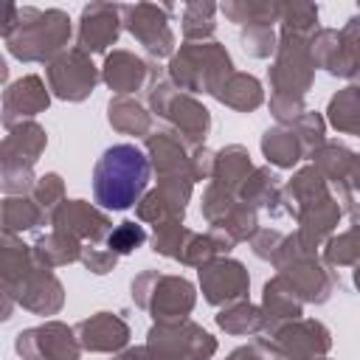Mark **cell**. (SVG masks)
<instances>
[{"mask_svg": "<svg viewBox=\"0 0 360 360\" xmlns=\"http://www.w3.org/2000/svg\"><path fill=\"white\" fill-rule=\"evenodd\" d=\"M149 183V160L135 143L110 146L93 169V194L101 208H129Z\"/></svg>", "mask_w": 360, "mask_h": 360, "instance_id": "obj_1", "label": "cell"}, {"mask_svg": "<svg viewBox=\"0 0 360 360\" xmlns=\"http://www.w3.org/2000/svg\"><path fill=\"white\" fill-rule=\"evenodd\" d=\"M141 242H143V231L132 222H127V225H121L118 231L110 233V248H115V250H132Z\"/></svg>", "mask_w": 360, "mask_h": 360, "instance_id": "obj_2", "label": "cell"}]
</instances>
